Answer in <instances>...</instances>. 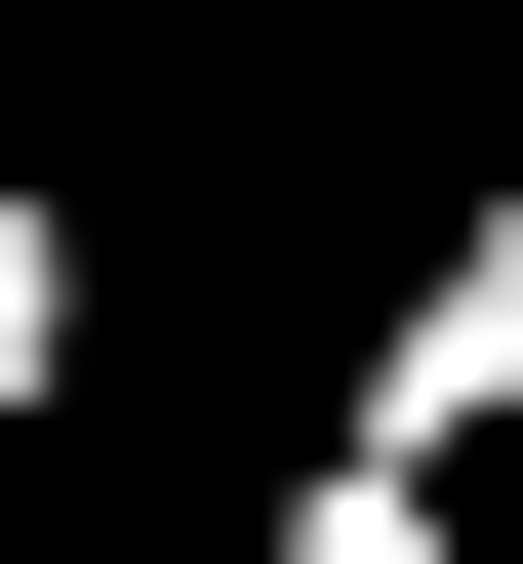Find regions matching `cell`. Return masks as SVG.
<instances>
[{
	"instance_id": "1",
	"label": "cell",
	"mask_w": 523,
	"mask_h": 564,
	"mask_svg": "<svg viewBox=\"0 0 523 564\" xmlns=\"http://www.w3.org/2000/svg\"><path fill=\"white\" fill-rule=\"evenodd\" d=\"M0 403H81V202L0 162Z\"/></svg>"
}]
</instances>
